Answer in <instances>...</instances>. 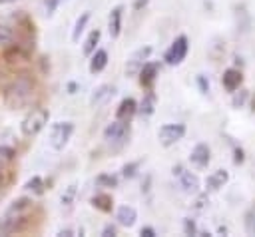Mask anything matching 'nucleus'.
<instances>
[{
  "label": "nucleus",
  "mask_w": 255,
  "mask_h": 237,
  "mask_svg": "<svg viewBox=\"0 0 255 237\" xmlns=\"http://www.w3.org/2000/svg\"><path fill=\"white\" fill-rule=\"evenodd\" d=\"M48 119H50V112H48V110H44V108L32 110V112L22 119V123H20L22 135H26V137L38 135V133L48 125Z\"/></svg>",
  "instance_id": "obj_2"
},
{
  "label": "nucleus",
  "mask_w": 255,
  "mask_h": 237,
  "mask_svg": "<svg viewBox=\"0 0 255 237\" xmlns=\"http://www.w3.org/2000/svg\"><path fill=\"white\" fill-rule=\"evenodd\" d=\"M72 133H74V123H72V121L66 119V121H56V123H52V125H50V133H48V143H50V147L56 149V151L64 149L66 143L70 141Z\"/></svg>",
  "instance_id": "obj_3"
},
{
  "label": "nucleus",
  "mask_w": 255,
  "mask_h": 237,
  "mask_svg": "<svg viewBox=\"0 0 255 237\" xmlns=\"http://www.w3.org/2000/svg\"><path fill=\"white\" fill-rule=\"evenodd\" d=\"M4 183H6V177H4V171H2V167H0V189L4 187Z\"/></svg>",
  "instance_id": "obj_37"
},
{
  "label": "nucleus",
  "mask_w": 255,
  "mask_h": 237,
  "mask_svg": "<svg viewBox=\"0 0 255 237\" xmlns=\"http://www.w3.org/2000/svg\"><path fill=\"white\" fill-rule=\"evenodd\" d=\"M100 30H92L90 34H88V38H86V42H84V54L86 56H90V54H94L96 52V46H98V42H100Z\"/></svg>",
  "instance_id": "obj_20"
},
{
  "label": "nucleus",
  "mask_w": 255,
  "mask_h": 237,
  "mask_svg": "<svg viewBox=\"0 0 255 237\" xmlns=\"http://www.w3.org/2000/svg\"><path fill=\"white\" fill-rule=\"evenodd\" d=\"M88 22H90V12H82V14L78 16L74 28H72V42H78V40H80V34L86 30Z\"/></svg>",
  "instance_id": "obj_19"
},
{
  "label": "nucleus",
  "mask_w": 255,
  "mask_h": 237,
  "mask_svg": "<svg viewBox=\"0 0 255 237\" xmlns=\"http://www.w3.org/2000/svg\"><path fill=\"white\" fill-rule=\"evenodd\" d=\"M171 173H173L175 181L179 183L181 191H185V193H193V195L199 191V177H197L193 171H189L187 167H183V165H175V167L171 169Z\"/></svg>",
  "instance_id": "obj_4"
},
{
  "label": "nucleus",
  "mask_w": 255,
  "mask_h": 237,
  "mask_svg": "<svg viewBox=\"0 0 255 237\" xmlns=\"http://www.w3.org/2000/svg\"><path fill=\"white\" fill-rule=\"evenodd\" d=\"M135 167H137V163H129V165H124V175H126V177H131V175L135 173V171H133Z\"/></svg>",
  "instance_id": "obj_33"
},
{
  "label": "nucleus",
  "mask_w": 255,
  "mask_h": 237,
  "mask_svg": "<svg viewBox=\"0 0 255 237\" xmlns=\"http://www.w3.org/2000/svg\"><path fill=\"white\" fill-rule=\"evenodd\" d=\"M98 183H104V185H108V187H116V185H118V179H116L114 175H100V177H98Z\"/></svg>",
  "instance_id": "obj_28"
},
{
  "label": "nucleus",
  "mask_w": 255,
  "mask_h": 237,
  "mask_svg": "<svg viewBox=\"0 0 255 237\" xmlns=\"http://www.w3.org/2000/svg\"><path fill=\"white\" fill-rule=\"evenodd\" d=\"M122 16H124V8L122 6H114L110 10V18H108V30L112 38H118L122 34Z\"/></svg>",
  "instance_id": "obj_13"
},
{
  "label": "nucleus",
  "mask_w": 255,
  "mask_h": 237,
  "mask_svg": "<svg viewBox=\"0 0 255 237\" xmlns=\"http://www.w3.org/2000/svg\"><path fill=\"white\" fill-rule=\"evenodd\" d=\"M12 157H14V149L8 147V145H0V167H2L4 163H8Z\"/></svg>",
  "instance_id": "obj_26"
},
{
  "label": "nucleus",
  "mask_w": 255,
  "mask_h": 237,
  "mask_svg": "<svg viewBox=\"0 0 255 237\" xmlns=\"http://www.w3.org/2000/svg\"><path fill=\"white\" fill-rule=\"evenodd\" d=\"M185 135V125L183 123H163L157 131V139L163 147H169L173 143H177L179 139H183Z\"/></svg>",
  "instance_id": "obj_7"
},
{
  "label": "nucleus",
  "mask_w": 255,
  "mask_h": 237,
  "mask_svg": "<svg viewBox=\"0 0 255 237\" xmlns=\"http://www.w3.org/2000/svg\"><path fill=\"white\" fill-rule=\"evenodd\" d=\"M197 82H199L201 94H207V92H209V82H205V78H203V76H197Z\"/></svg>",
  "instance_id": "obj_32"
},
{
  "label": "nucleus",
  "mask_w": 255,
  "mask_h": 237,
  "mask_svg": "<svg viewBox=\"0 0 255 237\" xmlns=\"http://www.w3.org/2000/svg\"><path fill=\"white\" fill-rule=\"evenodd\" d=\"M58 235H60V237H72V235H74V231H72V229H60V231H58Z\"/></svg>",
  "instance_id": "obj_35"
},
{
  "label": "nucleus",
  "mask_w": 255,
  "mask_h": 237,
  "mask_svg": "<svg viewBox=\"0 0 255 237\" xmlns=\"http://www.w3.org/2000/svg\"><path fill=\"white\" fill-rule=\"evenodd\" d=\"M137 76H139V82H141L143 88H151V84L155 82V76H157V64L145 62Z\"/></svg>",
  "instance_id": "obj_15"
},
{
  "label": "nucleus",
  "mask_w": 255,
  "mask_h": 237,
  "mask_svg": "<svg viewBox=\"0 0 255 237\" xmlns=\"http://www.w3.org/2000/svg\"><path fill=\"white\" fill-rule=\"evenodd\" d=\"M209 159H211V151H209V147L205 143H197L189 153V161L197 169H205L209 165Z\"/></svg>",
  "instance_id": "obj_9"
},
{
  "label": "nucleus",
  "mask_w": 255,
  "mask_h": 237,
  "mask_svg": "<svg viewBox=\"0 0 255 237\" xmlns=\"http://www.w3.org/2000/svg\"><path fill=\"white\" fill-rule=\"evenodd\" d=\"M135 219H137V211H135L133 205H120L116 209V221L122 227H133Z\"/></svg>",
  "instance_id": "obj_11"
},
{
  "label": "nucleus",
  "mask_w": 255,
  "mask_h": 237,
  "mask_svg": "<svg viewBox=\"0 0 255 237\" xmlns=\"http://www.w3.org/2000/svg\"><path fill=\"white\" fill-rule=\"evenodd\" d=\"M241 82H243V76H241L239 70H235V68H227V70L223 72L221 84H223V88H225L227 92H237L239 86H241Z\"/></svg>",
  "instance_id": "obj_12"
},
{
  "label": "nucleus",
  "mask_w": 255,
  "mask_h": 237,
  "mask_svg": "<svg viewBox=\"0 0 255 237\" xmlns=\"http://www.w3.org/2000/svg\"><path fill=\"white\" fill-rule=\"evenodd\" d=\"M135 112H137V104H135V100L126 98V100L120 102V106H118V110H116V119H122V121L128 123V121L133 118Z\"/></svg>",
  "instance_id": "obj_14"
},
{
  "label": "nucleus",
  "mask_w": 255,
  "mask_h": 237,
  "mask_svg": "<svg viewBox=\"0 0 255 237\" xmlns=\"http://www.w3.org/2000/svg\"><path fill=\"white\" fill-rule=\"evenodd\" d=\"M187 50H189L187 38H185V36H177V38L171 42V46L167 48V52L163 54L165 64H169V66L181 64V62L185 60V56H187Z\"/></svg>",
  "instance_id": "obj_5"
},
{
  "label": "nucleus",
  "mask_w": 255,
  "mask_h": 237,
  "mask_svg": "<svg viewBox=\"0 0 255 237\" xmlns=\"http://www.w3.org/2000/svg\"><path fill=\"white\" fill-rule=\"evenodd\" d=\"M24 189H26V191H32V193H36V195L44 193V181H42V177L34 175L32 179H28V181H26Z\"/></svg>",
  "instance_id": "obj_23"
},
{
  "label": "nucleus",
  "mask_w": 255,
  "mask_h": 237,
  "mask_svg": "<svg viewBox=\"0 0 255 237\" xmlns=\"http://www.w3.org/2000/svg\"><path fill=\"white\" fill-rule=\"evenodd\" d=\"M195 195H197V199H195V205H193V209H203V207L209 203L207 195H205V193H199V191H197Z\"/></svg>",
  "instance_id": "obj_29"
},
{
  "label": "nucleus",
  "mask_w": 255,
  "mask_h": 237,
  "mask_svg": "<svg viewBox=\"0 0 255 237\" xmlns=\"http://www.w3.org/2000/svg\"><path fill=\"white\" fill-rule=\"evenodd\" d=\"M12 40H14V32L8 26H0V48L12 44Z\"/></svg>",
  "instance_id": "obj_24"
},
{
  "label": "nucleus",
  "mask_w": 255,
  "mask_h": 237,
  "mask_svg": "<svg viewBox=\"0 0 255 237\" xmlns=\"http://www.w3.org/2000/svg\"><path fill=\"white\" fill-rule=\"evenodd\" d=\"M126 137H128V123L122 121V119H114V121L108 123L106 129H104V139H106V143L112 145V147L122 145V143L126 141Z\"/></svg>",
  "instance_id": "obj_6"
},
{
  "label": "nucleus",
  "mask_w": 255,
  "mask_h": 237,
  "mask_svg": "<svg viewBox=\"0 0 255 237\" xmlns=\"http://www.w3.org/2000/svg\"><path fill=\"white\" fill-rule=\"evenodd\" d=\"M235 94V92H233ZM247 98H249V94L245 92V90H241L239 94H235L233 96V108H243V104L247 102Z\"/></svg>",
  "instance_id": "obj_27"
},
{
  "label": "nucleus",
  "mask_w": 255,
  "mask_h": 237,
  "mask_svg": "<svg viewBox=\"0 0 255 237\" xmlns=\"http://www.w3.org/2000/svg\"><path fill=\"white\" fill-rule=\"evenodd\" d=\"M245 231L247 235H255V213L253 211L245 213Z\"/></svg>",
  "instance_id": "obj_25"
},
{
  "label": "nucleus",
  "mask_w": 255,
  "mask_h": 237,
  "mask_svg": "<svg viewBox=\"0 0 255 237\" xmlns=\"http://www.w3.org/2000/svg\"><path fill=\"white\" fill-rule=\"evenodd\" d=\"M76 193H78V185H76V183H70L68 187H64V191H62V195H60L62 207H70V205L74 203V199H76Z\"/></svg>",
  "instance_id": "obj_21"
},
{
  "label": "nucleus",
  "mask_w": 255,
  "mask_h": 237,
  "mask_svg": "<svg viewBox=\"0 0 255 237\" xmlns=\"http://www.w3.org/2000/svg\"><path fill=\"white\" fill-rule=\"evenodd\" d=\"M112 96H114V86H112V84H100V86L92 92L90 104H92L94 108H102V106H106V104L112 100Z\"/></svg>",
  "instance_id": "obj_10"
},
{
  "label": "nucleus",
  "mask_w": 255,
  "mask_h": 237,
  "mask_svg": "<svg viewBox=\"0 0 255 237\" xmlns=\"http://www.w3.org/2000/svg\"><path fill=\"white\" fill-rule=\"evenodd\" d=\"M227 181H229V173H227L225 169H215L213 173H209V175H207V187H209V189H213V191L221 189Z\"/></svg>",
  "instance_id": "obj_16"
},
{
  "label": "nucleus",
  "mask_w": 255,
  "mask_h": 237,
  "mask_svg": "<svg viewBox=\"0 0 255 237\" xmlns=\"http://www.w3.org/2000/svg\"><path fill=\"white\" fill-rule=\"evenodd\" d=\"M241 161H243V151L235 149V163H241Z\"/></svg>",
  "instance_id": "obj_36"
},
{
  "label": "nucleus",
  "mask_w": 255,
  "mask_h": 237,
  "mask_svg": "<svg viewBox=\"0 0 255 237\" xmlns=\"http://www.w3.org/2000/svg\"><path fill=\"white\" fill-rule=\"evenodd\" d=\"M106 66H108V52H106V50H96V52L92 54V60H90V72H92V74H98V72H102Z\"/></svg>",
  "instance_id": "obj_17"
},
{
  "label": "nucleus",
  "mask_w": 255,
  "mask_h": 237,
  "mask_svg": "<svg viewBox=\"0 0 255 237\" xmlns=\"http://www.w3.org/2000/svg\"><path fill=\"white\" fill-rule=\"evenodd\" d=\"M10 2H16V0H0V4H10Z\"/></svg>",
  "instance_id": "obj_38"
},
{
  "label": "nucleus",
  "mask_w": 255,
  "mask_h": 237,
  "mask_svg": "<svg viewBox=\"0 0 255 237\" xmlns=\"http://www.w3.org/2000/svg\"><path fill=\"white\" fill-rule=\"evenodd\" d=\"M183 231H185V235H197V227H195V221H191V219H185V221H183Z\"/></svg>",
  "instance_id": "obj_30"
},
{
  "label": "nucleus",
  "mask_w": 255,
  "mask_h": 237,
  "mask_svg": "<svg viewBox=\"0 0 255 237\" xmlns=\"http://www.w3.org/2000/svg\"><path fill=\"white\" fill-rule=\"evenodd\" d=\"M32 96H34L32 82L26 78H16L4 88L2 100L8 110H22L32 102Z\"/></svg>",
  "instance_id": "obj_1"
},
{
  "label": "nucleus",
  "mask_w": 255,
  "mask_h": 237,
  "mask_svg": "<svg viewBox=\"0 0 255 237\" xmlns=\"http://www.w3.org/2000/svg\"><path fill=\"white\" fill-rule=\"evenodd\" d=\"M62 2H68V0H60V4H62Z\"/></svg>",
  "instance_id": "obj_40"
},
{
  "label": "nucleus",
  "mask_w": 255,
  "mask_h": 237,
  "mask_svg": "<svg viewBox=\"0 0 255 237\" xmlns=\"http://www.w3.org/2000/svg\"><path fill=\"white\" fill-rule=\"evenodd\" d=\"M149 54H151V46L137 48V50L128 58V62H126V74H128V76H135V74H139V70H141L143 64L147 62Z\"/></svg>",
  "instance_id": "obj_8"
},
{
  "label": "nucleus",
  "mask_w": 255,
  "mask_h": 237,
  "mask_svg": "<svg viewBox=\"0 0 255 237\" xmlns=\"http://www.w3.org/2000/svg\"><path fill=\"white\" fill-rule=\"evenodd\" d=\"M92 205H94L96 209H100V211H110V209H112V197L106 195V193H100V195H96V197L92 199Z\"/></svg>",
  "instance_id": "obj_22"
},
{
  "label": "nucleus",
  "mask_w": 255,
  "mask_h": 237,
  "mask_svg": "<svg viewBox=\"0 0 255 237\" xmlns=\"http://www.w3.org/2000/svg\"><path fill=\"white\" fill-rule=\"evenodd\" d=\"M153 112H155V96L149 92V94H145L143 100L139 102V106H137V114L143 116V118H149Z\"/></svg>",
  "instance_id": "obj_18"
},
{
  "label": "nucleus",
  "mask_w": 255,
  "mask_h": 237,
  "mask_svg": "<svg viewBox=\"0 0 255 237\" xmlns=\"http://www.w3.org/2000/svg\"><path fill=\"white\" fill-rule=\"evenodd\" d=\"M118 233V229H116V225H112V223H108L104 229H102V237H114Z\"/></svg>",
  "instance_id": "obj_31"
},
{
  "label": "nucleus",
  "mask_w": 255,
  "mask_h": 237,
  "mask_svg": "<svg viewBox=\"0 0 255 237\" xmlns=\"http://www.w3.org/2000/svg\"><path fill=\"white\" fill-rule=\"evenodd\" d=\"M253 110H255V100H253Z\"/></svg>",
  "instance_id": "obj_39"
},
{
  "label": "nucleus",
  "mask_w": 255,
  "mask_h": 237,
  "mask_svg": "<svg viewBox=\"0 0 255 237\" xmlns=\"http://www.w3.org/2000/svg\"><path fill=\"white\" fill-rule=\"evenodd\" d=\"M139 235H143V237H155V229L153 227H141Z\"/></svg>",
  "instance_id": "obj_34"
}]
</instances>
